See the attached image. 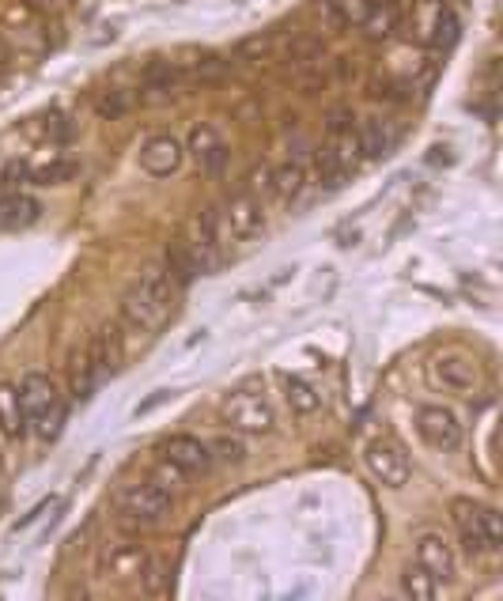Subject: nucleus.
I'll return each instance as SVG.
<instances>
[{
  "mask_svg": "<svg viewBox=\"0 0 503 601\" xmlns=\"http://www.w3.org/2000/svg\"><path fill=\"white\" fill-rule=\"evenodd\" d=\"M364 27V35L371 38V42H386V38L394 35L401 27V12H398V4H390V0H382V4H375L371 8V16L360 23Z\"/></svg>",
  "mask_w": 503,
  "mask_h": 601,
  "instance_id": "412c9836",
  "label": "nucleus"
},
{
  "mask_svg": "<svg viewBox=\"0 0 503 601\" xmlns=\"http://www.w3.org/2000/svg\"><path fill=\"white\" fill-rule=\"evenodd\" d=\"M182 84V72L174 69L171 61H152L144 76H140V91H144V99H171L174 91Z\"/></svg>",
  "mask_w": 503,
  "mask_h": 601,
  "instance_id": "a211bd4d",
  "label": "nucleus"
},
{
  "mask_svg": "<svg viewBox=\"0 0 503 601\" xmlns=\"http://www.w3.org/2000/svg\"><path fill=\"white\" fill-rule=\"evenodd\" d=\"M87 356L95 363L99 378L114 375V371L122 367V337H118V329H103L95 341L87 344Z\"/></svg>",
  "mask_w": 503,
  "mask_h": 601,
  "instance_id": "aec40b11",
  "label": "nucleus"
},
{
  "mask_svg": "<svg viewBox=\"0 0 503 601\" xmlns=\"http://www.w3.org/2000/svg\"><path fill=\"white\" fill-rule=\"evenodd\" d=\"M163 458L171 465H178L182 473H190V477L212 469V447L201 443V439H193V435H174V439H167V443H163Z\"/></svg>",
  "mask_w": 503,
  "mask_h": 601,
  "instance_id": "4468645a",
  "label": "nucleus"
},
{
  "mask_svg": "<svg viewBox=\"0 0 503 601\" xmlns=\"http://www.w3.org/2000/svg\"><path fill=\"white\" fill-rule=\"evenodd\" d=\"M401 590H405L413 601H432L435 594H439V583H435L432 575L417 564V567H405V575H401Z\"/></svg>",
  "mask_w": 503,
  "mask_h": 601,
  "instance_id": "bb28decb",
  "label": "nucleus"
},
{
  "mask_svg": "<svg viewBox=\"0 0 503 601\" xmlns=\"http://www.w3.org/2000/svg\"><path fill=\"white\" fill-rule=\"evenodd\" d=\"M322 8L330 12L337 23H348V27H360L367 16H371V8H375V0H322Z\"/></svg>",
  "mask_w": 503,
  "mask_h": 601,
  "instance_id": "a878e982",
  "label": "nucleus"
},
{
  "mask_svg": "<svg viewBox=\"0 0 503 601\" xmlns=\"http://www.w3.org/2000/svg\"><path fill=\"white\" fill-rule=\"evenodd\" d=\"M303 189H307V167L299 159H288L284 167L273 171V193H277L280 201H295Z\"/></svg>",
  "mask_w": 503,
  "mask_h": 601,
  "instance_id": "b1692460",
  "label": "nucleus"
},
{
  "mask_svg": "<svg viewBox=\"0 0 503 601\" xmlns=\"http://www.w3.org/2000/svg\"><path fill=\"white\" fill-rule=\"evenodd\" d=\"M284 397H288V405H292L299 416H311L322 409V394L314 390L307 378H299V375L284 378Z\"/></svg>",
  "mask_w": 503,
  "mask_h": 601,
  "instance_id": "5701e85b",
  "label": "nucleus"
},
{
  "mask_svg": "<svg viewBox=\"0 0 503 601\" xmlns=\"http://www.w3.org/2000/svg\"><path fill=\"white\" fill-rule=\"evenodd\" d=\"M182 246L190 250L193 265H197V273H209L216 269V261H220V208H205V212H197L186 227V235H182Z\"/></svg>",
  "mask_w": 503,
  "mask_h": 601,
  "instance_id": "6e6552de",
  "label": "nucleus"
},
{
  "mask_svg": "<svg viewBox=\"0 0 503 601\" xmlns=\"http://www.w3.org/2000/svg\"><path fill=\"white\" fill-rule=\"evenodd\" d=\"M216 458H220V462H243L246 458V447L243 443H239V439H220V443H216V454H212V462H216Z\"/></svg>",
  "mask_w": 503,
  "mask_h": 601,
  "instance_id": "72a5a7b5",
  "label": "nucleus"
},
{
  "mask_svg": "<svg viewBox=\"0 0 503 601\" xmlns=\"http://www.w3.org/2000/svg\"><path fill=\"white\" fill-rule=\"evenodd\" d=\"M95 110H99L103 118H122L125 110H129V95H125V91H106L103 99L95 103Z\"/></svg>",
  "mask_w": 503,
  "mask_h": 601,
  "instance_id": "2f4dec72",
  "label": "nucleus"
},
{
  "mask_svg": "<svg viewBox=\"0 0 503 601\" xmlns=\"http://www.w3.org/2000/svg\"><path fill=\"white\" fill-rule=\"evenodd\" d=\"M4 69H8V53L0 50V72H4Z\"/></svg>",
  "mask_w": 503,
  "mask_h": 601,
  "instance_id": "4c0bfd02",
  "label": "nucleus"
},
{
  "mask_svg": "<svg viewBox=\"0 0 503 601\" xmlns=\"http://www.w3.org/2000/svg\"><path fill=\"white\" fill-rule=\"evenodd\" d=\"M95 386H99V371H95V363H91V356L84 352L80 360L72 363V397H80V401H87Z\"/></svg>",
  "mask_w": 503,
  "mask_h": 601,
  "instance_id": "cd10ccee",
  "label": "nucleus"
},
{
  "mask_svg": "<svg viewBox=\"0 0 503 601\" xmlns=\"http://www.w3.org/2000/svg\"><path fill=\"white\" fill-rule=\"evenodd\" d=\"M356 137H360V152L364 159H379L394 148V129H390V121L386 118H364L356 125Z\"/></svg>",
  "mask_w": 503,
  "mask_h": 601,
  "instance_id": "6ab92c4d",
  "label": "nucleus"
},
{
  "mask_svg": "<svg viewBox=\"0 0 503 601\" xmlns=\"http://www.w3.org/2000/svg\"><path fill=\"white\" fill-rule=\"evenodd\" d=\"M261 227H265V208H261V201L250 197V193H235V197L220 208V239L246 242V239H254Z\"/></svg>",
  "mask_w": 503,
  "mask_h": 601,
  "instance_id": "1a4fd4ad",
  "label": "nucleus"
},
{
  "mask_svg": "<svg viewBox=\"0 0 503 601\" xmlns=\"http://www.w3.org/2000/svg\"><path fill=\"white\" fill-rule=\"evenodd\" d=\"M38 216H42V205H38L35 197L12 193V197L0 201V224L4 227H27V224H35Z\"/></svg>",
  "mask_w": 503,
  "mask_h": 601,
  "instance_id": "4be33fe9",
  "label": "nucleus"
},
{
  "mask_svg": "<svg viewBox=\"0 0 503 601\" xmlns=\"http://www.w3.org/2000/svg\"><path fill=\"white\" fill-rule=\"evenodd\" d=\"M417 564L432 575L435 583H451L458 560H454V545L443 533H420L417 537Z\"/></svg>",
  "mask_w": 503,
  "mask_h": 601,
  "instance_id": "ddd939ff",
  "label": "nucleus"
},
{
  "mask_svg": "<svg viewBox=\"0 0 503 601\" xmlns=\"http://www.w3.org/2000/svg\"><path fill=\"white\" fill-rule=\"evenodd\" d=\"M27 409H23V397H19V386L12 382H0V431L8 439H19L27 435Z\"/></svg>",
  "mask_w": 503,
  "mask_h": 601,
  "instance_id": "f3484780",
  "label": "nucleus"
},
{
  "mask_svg": "<svg viewBox=\"0 0 503 601\" xmlns=\"http://www.w3.org/2000/svg\"><path fill=\"white\" fill-rule=\"evenodd\" d=\"M148 560H152L148 549L137 545V541H106L103 552H99V571L114 583H129V579H140Z\"/></svg>",
  "mask_w": 503,
  "mask_h": 601,
  "instance_id": "9b49d317",
  "label": "nucleus"
},
{
  "mask_svg": "<svg viewBox=\"0 0 503 601\" xmlns=\"http://www.w3.org/2000/svg\"><path fill=\"white\" fill-rule=\"evenodd\" d=\"M190 155L205 174H216L227 163V144L212 125H197L190 133Z\"/></svg>",
  "mask_w": 503,
  "mask_h": 601,
  "instance_id": "dca6fc26",
  "label": "nucleus"
},
{
  "mask_svg": "<svg viewBox=\"0 0 503 601\" xmlns=\"http://www.w3.org/2000/svg\"><path fill=\"white\" fill-rule=\"evenodd\" d=\"M182 159H186V152H182V144L174 137H152L140 148V167L148 174H156V178L174 174L182 167Z\"/></svg>",
  "mask_w": 503,
  "mask_h": 601,
  "instance_id": "2eb2a0df",
  "label": "nucleus"
},
{
  "mask_svg": "<svg viewBox=\"0 0 503 601\" xmlns=\"http://www.w3.org/2000/svg\"><path fill=\"white\" fill-rule=\"evenodd\" d=\"M227 69H231V61H224V57H205V61H197L190 69L193 80H201V84H212V80H224Z\"/></svg>",
  "mask_w": 503,
  "mask_h": 601,
  "instance_id": "c85d7f7f",
  "label": "nucleus"
},
{
  "mask_svg": "<svg viewBox=\"0 0 503 601\" xmlns=\"http://www.w3.org/2000/svg\"><path fill=\"white\" fill-rule=\"evenodd\" d=\"M19 397H23V409L27 420L35 424V431L42 439H53L61 424H65V394L50 375H27L19 382Z\"/></svg>",
  "mask_w": 503,
  "mask_h": 601,
  "instance_id": "7ed1b4c3",
  "label": "nucleus"
},
{
  "mask_svg": "<svg viewBox=\"0 0 503 601\" xmlns=\"http://www.w3.org/2000/svg\"><path fill=\"white\" fill-rule=\"evenodd\" d=\"M31 4H35V8H50L53 0H31Z\"/></svg>",
  "mask_w": 503,
  "mask_h": 601,
  "instance_id": "58836bf2",
  "label": "nucleus"
},
{
  "mask_svg": "<svg viewBox=\"0 0 503 601\" xmlns=\"http://www.w3.org/2000/svg\"><path fill=\"white\" fill-rule=\"evenodd\" d=\"M72 174H76L72 163H50V167H42V171H31V178H35L38 186H57V182H65Z\"/></svg>",
  "mask_w": 503,
  "mask_h": 601,
  "instance_id": "7c9ffc66",
  "label": "nucleus"
},
{
  "mask_svg": "<svg viewBox=\"0 0 503 601\" xmlns=\"http://www.w3.org/2000/svg\"><path fill=\"white\" fill-rule=\"evenodd\" d=\"M432 378L443 390H451V394H477L481 367H477V360L462 356V352H443V356H435L432 363Z\"/></svg>",
  "mask_w": 503,
  "mask_h": 601,
  "instance_id": "f8f14e48",
  "label": "nucleus"
},
{
  "mask_svg": "<svg viewBox=\"0 0 503 601\" xmlns=\"http://www.w3.org/2000/svg\"><path fill=\"white\" fill-rule=\"evenodd\" d=\"M265 53H269V42H265V38H250V42H243V46H239V57H243V61H250V57H265Z\"/></svg>",
  "mask_w": 503,
  "mask_h": 601,
  "instance_id": "e433bc0d",
  "label": "nucleus"
},
{
  "mask_svg": "<svg viewBox=\"0 0 503 601\" xmlns=\"http://www.w3.org/2000/svg\"><path fill=\"white\" fill-rule=\"evenodd\" d=\"M454 526H458V537L466 545L469 556H496L503 545V522L496 507H485V503H473V499H454L451 507Z\"/></svg>",
  "mask_w": 503,
  "mask_h": 601,
  "instance_id": "f03ea898",
  "label": "nucleus"
},
{
  "mask_svg": "<svg viewBox=\"0 0 503 601\" xmlns=\"http://www.w3.org/2000/svg\"><path fill=\"white\" fill-rule=\"evenodd\" d=\"M417 431L420 439L439 454H451V450L462 447V420L443 405H424L417 413Z\"/></svg>",
  "mask_w": 503,
  "mask_h": 601,
  "instance_id": "9d476101",
  "label": "nucleus"
},
{
  "mask_svg": "<svg viewBox=\"0 0 503 601\" xmlns=\"http://www.w3.org/2000/svg\"><path fill=\"white\" fill-rule=\"evenodd\" d=\"M409 31L420 46H432V50H447L458 42V16L447 0H420L409 16Z\"/></svg>",
  "mask_w": 503,
  "mask_h": 601,
  "instance_id": "423d86ee",
  "label": "nucleus"
},
{
  "mask_svg": "<svg viewBox=\"0 0 503 601\" xmlns=\"http://www.w3.org/2000/svg\"><path fill=\"white\" fill-rule=\"evenodd\" d=\"M364 465L382 488H405V484H409V473H413L405 447H401L398 439H390V435H379V439L367 443Z\"/></svg>",
  "mask_w": 503,
  "mask_h": 601,
  "instance_id": "0eeeda50",
  "label": "nucleus"
},
{
  "mask_svg": "<svg viewBox=\"0 0 503 601\" xmlns=\"http://www.w3.org/2000/svg\"><path fill=\"white\" fill-rule=\"evenodd\" d=\"M220 416L231 431H246V435H265L273 431V405L265 401V390L258 382H246L239 390H231L220 405Z\"/></svg>",
  "mask_w": 503,
  "mask_h": 601,
  "instance_id": "39448f33",
  "label": "nucleus"
},
{
  "mask_svg": "<svg viewBox=\"0 0 503 601\" xmlns=\"http://www.w3.org/2000/svg\"><path fill=\"white\" fill-rule=\"evenodd\" d=\"M171 507L174 492H167L159 481L133 484L118 503V522H122V530H148L171 515Z\"/></svg>",
  "mask_w": 503,
  "mask_h": 601,
  "instance_id": "20e7f679",
  "label": "nucleus"
},
{
  "mask_svg": "<svg viewBox=\"0 0 503 601\" xmlns=\"http://www.w3.org/2000/svg\"><path fill=\"white\" fill-rule=\"evenodd\" d=\"M31 182V167H23V163H12L8 171H4V186L16 189V186H27Z\"/></svg>",
  "mask_w": 503,
  "mask_h": 601,
  "instance_id": "c9c22d12",
  "label": "nucleus"
},
{
  "mask_svg": "<svg viewBox=\"0 0 503 601\" xmlns=\"http://www.w3.org/2000/svg\"><path fill=\"white\" fill-rule=\"evenodd\" d=\"M246 193L258 197V201H261V193H273V171H269V167H254L250 178H246Z\"/></svg>",
  "mask_w": 503,
  "mask_h": 601,
  "instance_id": "473e14b6",
  "label": "nucleus"
},
{
  "mask_svg": "<svg viewBox=\"0 0 503 601\" xmlns=\"http://www.w3.org/2000/svg\"><path fill=\"white\" fill-rule=\"evenodd\" d=\"M163 269L171 276L174 288H186L193 276H197V265H193L190 250L182 246V242H171V250H167V258H163Z\"/></svg>",
  "mask_w": 503,
  "mask_h": 601,
  "instance_id": "393cba45",
  "label": "nucleus"
},
{
  "mask_svg": "<svg viewBox=\"0 0 503 601\" xmlns=\"http://www.w3.org/2000/svg\"><path fill=\"white\" fill-rule=\"evenodd\" d=\"M174 310V284L163 265H148L122 299V322L140 337H156Z\"/></svg>",
  "mask_w": 503,
  "mask_h": 601,
  "instance_id": "f257e3e1",
  "label": "nucleus"
},
{
  "mask_svg": "<svg viewBox=\"0 0 503 601\" xmlns=\"http://www.w3.org/2000/svg\"><path fill=\"white\" fill-rule=\"evenodd\" d=\"M57 507H61V496L42 499V503H38V507H35V511H31V515H27V518H19V526H16V530H27V526H35V522H38V518H42V515H46V511H57Z\"/></svg>",
  "mask_w": 503,
  "mask_h": 601,
  "instance_id": "f704fd0d",
  "label": "nucleus"
},
{
  "mask_svg": "<svg viewBox=\"0 0 503 601\" xmlns=\"http://www.w3.org/2000/svg\"><path fill=\"white\" fill-rule=\"evenodd\" d=\"M152 481H159L163 488H167V492H182V488H186V481H190V473H182L178 465H171L167 458H163V465L156 469V477H152Z\"/></svg>",
  "mask_w": 503,
  "mask_h": 601,
  "instance_id": "c756f323",
  "label": "nucleus"
}]
</instances>
